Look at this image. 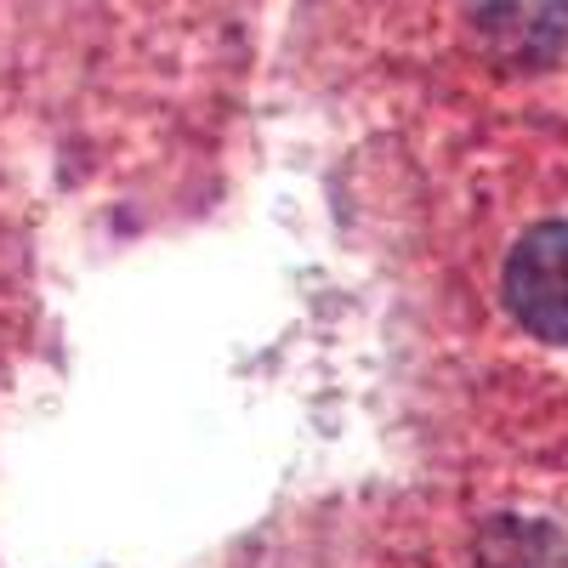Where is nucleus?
I'll return each mask as SVG.
<instances>
[{
	"instance_id": "f03ea898",
	"label": "nucleus",
	"mask_w": 568,
	"mask_h": 568,
	"mask_svg": "<svg viewBox=\"0 0 568 568\" xmlns=\"http://www.w3.org/2000/svg\"><path fill=\"white\" fill-rule=\"evenodd\" d=\"M478 29L500 58L540 63L568 34V0H478Z\"/></svg>"
},
{
	"instance_id": "f257e3e1",
	"label": "nucleus",
	"mask_w": 568,
	"mask_h": 568,
	"mask_svg": "<svg viewBox=\"0 0 568 568\" xmlns=\"http://www.w3.org/2000/svg\"><path fill=\"white\" fill-rule=\"evenodd\" d=\"M500 291L535 342L568 347V222H540L511 245Z\"/></svg>"
}]
</instances>
